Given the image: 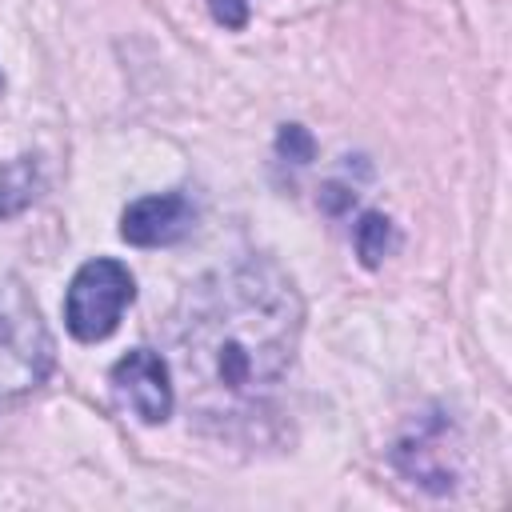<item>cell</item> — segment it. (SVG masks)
<instances>
[{
  "instance_id": "7",
  "label": "cell",
  "mask_w": 512,
  "mask_h": 512,
  "mask_svg": "<svg viewBox=\"0 0 512 512\" xmlns=\"http://www.w3.org/2000/svg\"><path fill=\"white\" fill-rule=\"evenodd\" d=\"M280 152L296 156L300 164L312 160V140H308V132H304L300 124H284V132H280Z\"/></svg>"
},
{
  "instance_id": "4",
  "label": "cell",
  "mask_w": 512,
  "mask_h": 512,
  "mask_svg": "<svg viewBox=\"0 0 512 512\" xmlns=\"http://www.w3.org/2000/svg\"><path fill=\"white\" fill-rule=\"evenodd\" d=\"M108 380H112L116 400L132 416H140L144 424H164L172 416L176 388H172V376H168L164 356H156L152 348H132L124 360L112 364Z\"/></svg>"
},
{
  "instance_id": "8",
  "label": "cell",
  "mask_w": 512,
  "mask_h": 512,
  "mask_svg": "<svg viewBox=\"0 0 512 512\" xmlns=\"http://www.w3.org/2000/svg\"><path fill=\"white\" fill-rule=\"evenodd\" d=\"M208 8L224 28H244L248 24V0H208Z\"/></svg>"
},
{
  "instance_id": "2",
  "label": "cell",
  "mask_w": 512,
  "mask_h": 512,
  "mask_svg": "<svg viewBox=\"0 0 512 512\" xmlns=\"http://www.w3.org/2000/svg\"><path fill=\"white\" fill-rule=\"evenodd\" d=\"M52 372V336L32 292L0 272V408L36 392Z\"/></svg>"
},
{
  "instance_id": "1",
  "label": "cell",
  "mask_w": 512,
  "mask_h": 512,
  "mask_svg": "<svg viewBox=\"0 0 512 512\" xmlns=\"http://www.w3.org/2000/svg\"><path fill=\"white\" fill-rule=\"evenodd\" d=\"M304 328L292 276L248 256L188 284L172 316V352L188 408L224 428L256 416L284 384Z\"/></svg>"
},
{
  "instance_id": "6",
  "label": "cell",
  "mask_w": 512,
  "mask_h": 512,
  "mask_svg": "<svg viewBox=\"0 0 512 512\" xmlns=\"http://www.w3.org/2000/svg\"><path fill=\"white\" fill-rule=\"evenodd\" d=\"M396 244V232H392V220L380 216V212H364L360 224H356V252L368 268H376Z\"/></svg>"
},
{
  "instance_id": "5",
  "label": "cell",
  "mask_w": 512,
  "mask_h": 512,
  "mask_svg": "<svg viewBox=\"0 0 512 512\" xmlns=\"http://www.w3.org/2000/svg\"><path fill=\"white\" fill-rule=\"evenodd\" d=\"M196 212L184 192H160V196H140L124 208L120 216V236L136 248H160L180 240L192 228Z\"/></svg>"
},
{
  "instance_id": "3",
  "label": "cell",
  "mask_w": 512,
  "mask_h": 512,
  "mask_svg": "<svg viewBox=\"0 0 512 512\" xmlns=\"http://www.w3.org/2000/svg\"><path fill=\"white\" fill-rule=\"evenodd\" d=\"M136 296V284H132V272L120 264V260H108V256H96L88 264H80V272L72 276L68 284V296H64V324L76 340L84 344H96L104 336H112V328L120 324L124 308L132 304Z\"/></svg>"
}]
</instances>
